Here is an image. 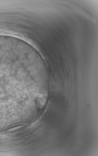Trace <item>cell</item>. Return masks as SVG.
Listing matches in <instances>:
<instances>
[{"label":"cell","instance_id":"obj_1","mask_svg":"<svg viewBox=\"0 0 98 156\" xmlns=\"http://www.w3.org/2000/svg\"><path fill=\"white\" fill-rule=\"evenodd\" d=\"M34 78L33 64L26 58L0 49V115H11L23 109L27 89Z\"/></svg>","mask_w":98,"mask_h":156}]
</instances>
